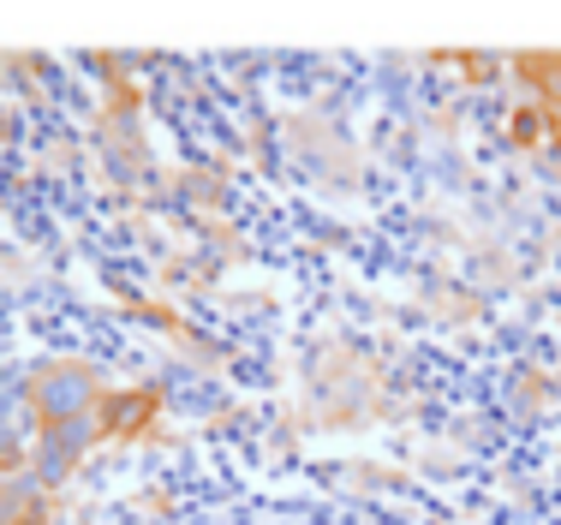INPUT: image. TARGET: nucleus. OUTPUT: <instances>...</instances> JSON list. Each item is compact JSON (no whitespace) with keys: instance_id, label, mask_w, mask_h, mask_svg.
I'll return each mask as SVG.
<instances>
[{"instance_id":"obj_1","label":"nucleus","mask_w":561,"mask_h":525,"mask_svg":"<svg viewBox=\"0 0 561 525\" xmlns=\"http://www.w3.org/2000/svg\"><path fill=\"white\" fill-rule=\"evenodd\" d=\"M31 412L43 424H72V419H96L102 412V388L84 365H55L31 383Z\"/></svg>"},{"instance_id":"obj_5","label":"nucleus","mask_w":561,"mask_h":525,"mask_svg":"<svg viewBox=\"0 0 561 525\" xmlns=\"http://www.w3.org/2000/svg\"><path fill=\"white\" fill-rule=\"evenodd\" d=\"M0 483H7V478H0Z\"/></svg>"},{"instance_id":"obj_4","label":"nucleus","mask_w":561,"mask_h":525,"mask_svg":"<svg viewBox=\"0 0 561 525\" xmlns=\"http://www.w3.org/2000/svg\"><path fill=\"white\" fill-rule=\"evenodd\" d=\"M543 119H550V132H556V138H561V90H556V96H550V114H543Z\"/></svg>"},{"instance_id":"obj_2","label":"nucleus","mask_w":561,"mask_h":525,"mask_svg":"<svg viewBox=\"0 0 561 525\" xmlns=\"http://www.w3.org/2000/svg\"><path fill=\"white\" fill-rule=\"evenodd\" d=\"M96 436H102V424H96V419L43 424V436H36V448H31V478L43 483V490L66 483V478H72V466H78V454H84Z\"/></svg>"},{"instance_id":"obj_3","label":"nucleus","mask_w":561,"mask_h":525,"mask_svg":"<svg viewBox=\"0 0 561 525\" xmlns=\"http://www.w3.org/2000/svg\"><path fill=\"white\" fill-rule=\"evenodd\" d=\"M538 119H543V114H538V107H526V114H519V119H514V132H519V144H531V138H538Z\"/></svg>"}]
</instances>
